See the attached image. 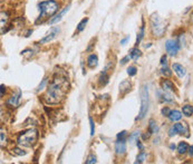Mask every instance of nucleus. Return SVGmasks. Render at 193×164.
<instances>
[{"mask_svg":"<svg viewBox=\"0 0 193 164\" xmlns=\"http://www.w3.org/2000/svg\"><path fill=\"white\" fill-rule=\"evenodd\" d=\"M46 83H47V78H45V79H42V82L40 83V85L38 86V88H37V90H40V89H42L44 88V86L46 85Z\"/></svg>","mask_w":193,"mask_h":164,"instance_id":"nucleus-34","label":"nucleus"},{"mask_svg":"<svg viewBox=\"0 0 193 164\" xmlns=\"http://www.w3.org/2000/svg\"><path fill=\"white\" fill-rule=\"evenodd\" d=\"M136 73H137V69H136V67H134V66H131L129 69H127V74H129V76H135Z\"/></svg>","mask_w":193,"mask_h":164,"instance_id":"nucleus-31","label":"nucleus"},{"mask_svg":"<svg viewBox=\"0 0 193 164\" xmlns=\"http://www.w3.org/2000/svg\"><path fill=\"white\" fill-rule=\"evenodd\" d=\"M182 112H183V114H184L185 116H191V115L193 114V106H191V105L183 106Z\"/></svg>","mask_w":193,"mask_h":164,"instance_id":"nucleus-19","label":"nucleus"},{"mask_svg":"<svg viewBox=\"0 0 193 164\" xmlns=\"http://www.w3.org/2000/svg\"><path fill=\"white\" fill-rule=\"evenodd\" d=\"M170 147H171V148H172V150H173V148H175V145H174V144H171Z\"/></svg>","mask_w":193,"mask_h":164,"instance_id":"nucleus-43","label":"nucleus"},{"mask_svg":"<svg viewBox=\"0 0 193 164\" xmlns=\"http://www.w3.org/2000/svg\"><path fill=\"white\" fill-rule=\"evenodd\" d=\"M165 48L170 56H175L180 49V44L177 40H168L165 44Z\"/></svg>","mask_w":193,"mask_h":164,"instance_id":"nucleus-7","label":"nucleus"},{"mask_svg":"<svg viewBox=\"0 0 193 164\" xmlns=\"http://www.w3.org/2000/svg\"><path fill=\"white\" fill-rule=\"evenodd\" d=\"M20 96H21V93H20V90H18L17 95H12L11 97L8 100L7 104H8V105H11L12 107H16V106H18V104H19V100H20Z\"/></svg>","mask_w":193,"mask_h":164,"instance_id":"nucleus-12","label":"nucleus"},{"mask_svg":"<svg viewBox=\"0 0 193 164\" xmlns=\"http://www.w3.org/2000/svg\"><path fill=\"white\" fill-rule=\"evenodd\" d=\"M96 162H97V160H96V156H95L94 154H90L87 158V160L85 161L86 164H94V163H96Z\"/></svg>","mask_w":193,"mask_h":164,"instance_id":"nucleus-26","label":"nucleus"},{"mask_svg":"<svg viewBox=\"0 0 193 164\" xmlns=\"http://www.w3.org/2000/svg\"><path fill=\"white\" fill-rule=\"evenodd\" d=\"M38 136H39V133H38L37 129H29L27 131H23V133L18 136L17 143L20 146L31 147L37 143Z\"/></svg>","mask_w":193,"mask_h":164,"instance_id":"nucleus-3","label":"nucleus"},{"mask_svg":"<svg viewBox=\"0 0 193 164\" xmlns=\"http://www.w3.org/2000/svg\"><path fill=\"white\" fill-rule=\"evenodd\" d=\"M87 21H88V18H84L82 21L78 23V26H77V33H81V31L84 30V28H85V26H86Z\"/></svg>","mask_w":193,"mask_h":164,"instance_id":"nucleus-21","label":"nucleus"},{"mask_svg":"<svg viewBox=\"0 0 193 164\" xmlns=\"http://www.w3.org/2000/svg\"><path fill=\"white\" fill-rule=\"evenodd\" d=\"M69 8H70L69 6H67L66 8H64L62 11L59 12L58 15H56V16H55L54 18H52V19L48 21V23H49V25H54V23H57L58 21H60V20H62V18H63V16H64L65 13H66V12L69 10Z\"/></svg>","mask_w":193,"mask_h":164,"instance_id":"nucleus-9","label":"nucleus"},{"mask_svg":"<svg viewBox=\"0 0 193 164\" xmlns=\"http://www.w3.org/2000/svg\"><path fill=\"white\" fill-rule=\"evenodd\" d=\"M129 56H131V58L134 59V60H137L139 57L141 56V50L139 48H132L131 50H129Z\"/></svg>","mask_w":193,"mask_h":164,"instance_id":"nucleus-17","label":"nucleus"},{"mask_svg":"<svg viewBox=\"0 0 193 164\" xmlns=\"http://www.w3.org/2000/svg\"><path fill=\"white\" fill-rule=\"evenodd\" d=\"M161 73H162V74H163L165 77H170L171 75H172V71H171V69L169 68V67H166V65H165V67H163V68H162Z\"/></svg>","mask_w":193,"mask_h":164,"instance_id":"nucleus-25","label":"nucleus"},{"mask_svg":"<svg viewBox=\"0 0 193 164\" xmlns=\"http://www.w3.org/2000/svg\"><path fill=\"white\" fill-rule=\"evenodd\" d=\"M172 68H173V70L175 71L176 75L180 77V78H182V77H184L185 75H187V70H185V68H184L182 65H180V64H173Z\"/></svg>","mask_w":193,"mask_h":164,"instance_id":"nucleus-10","label":"nucleus"},{"mask_svg":"<svg viewBox=\"0 0 193 164\" xmlns=\"http://www.w3.org/2000/svg\"><path fill=\"white\" fill-rule=\"evenodd\" d=\"M115 151H116L117 155H123L126 152V144L125 141H118L117 140L116 144H115Z\"/></svg>","mask_w":193,"mask_h":164,"instance_id":"nucleus-8","label":"nucleus"},{"mask_svg":"<svg viewBox=\"0 0 193 164\" xmlns=\"http://www.w3.org/2000/svg\"><path fill=\"white\" fill-rule=\"evenodd\" d=\"M139 136H140V132H134V133H132V135L129 136V142L131 143H134V142H137L139 140Z\"/></svg>","mask_w":193,"mask_h":164,"instance_id":"nucleus-23","label":"nucleus"},{"mask_svg":"<svg viewBox=\"0 0 193 164\" xmlns=\"http://www.w3.org/2000/svg\"><path fill=\"white\" fill-rule=\"evenodd\" d=\"M171 110L169 108V107H164V108H162V115L163 116H170V114H171Z\"/></svg>","mask_w":193,"mask_h":164,"instance_id":"nucleus-33","label":"nucleus"},{"mask_svg":"<svg viewBox=\"0 0 193 164\" xmlns=\"http://www.w3.org/2000/svg\"><path fill=\"white\" fill-rule=\"evenodd\" d=\"M107 83H108V75L106 74V71H103L100 76V84L104 86V85H106Z\"/></svg>","mask_w":193,"mask_h":164,"instance_id":"nucleus-20","label":"nucleus"},{"mask_svg":"<svg viewBox=\"0 0 193 164\" xmlns=\"http://www.w3.org/2000/svg\"><path fill=\"white\" fill-rule=\"evenodd\" d=\"M189 154H190L191 156H193V145L189 147Z\"/></svg>","mask_w":193,"mask_h":164,"instance_id":"nucleus-42","label":"nucleus"},{"mask_svg":"<svg viewBox=\"0 0 193 164\" xmlns=\"http://www.w3.org/2000/svg\"><path fill=\"white\" fill-rule=\"evenodd\" d=\"M166 60H168V57H166L165 55H164V56H162V58H161V64L163 65V66H164V65H166V63H168Z\"/></svg>","mask_w":193,"mask_h":164,"instance_id":"nucleus-38","label":"nucleus"},{"mask_svg":"<svg viewBox=\"0 0 193 164\" xmlns=\"http://www.w3.org/2000/svg\"><path fill=\"white\" fill-rule=\"evenodd\" d=\"M173 127L176 129V132H177V133H183V132H184V125H183V124L176 123V124L173 125Z\"/></svg>","mask_w":193,"mask_h":164,"instance_id":"nucleus-27","label":"nucleus"},{"mask_svg":"<svg viewBox=\"0 0 193 164\" xmlns=\"http://www.w3.org/2000/svg\"><path fill=\"white\" fill-rule=\"evenodd\" d=\"M170 119L172 122H177L182 118V113L179 111H172L170 114Z\"/></svg>","mask_w":193,"mask_h":164,"instance_id":"nucleus-15","label":"nucleus"},{"mask_svg":"<svg viewBox=\"0 0 193 164\" xmlns=\"http://www.w3.org/2000/svg\"><path fill=\"white\" fill-rule=\"evenodd\" d=\"M7 20H8V13L7 12H1V27H4L6 25Z\"/></svg>","mask_w":193,"mask_h":164,"instance_id":"nucleus-28","label":"nucleus"},{"mask_svg":"<svg viewBox=\"0 0 193 164\" xmlns=\"http://www.w3.org/2000/svg\"><path fill=\"white\" fill-rule=\"evenodd\" d=\"M136 145H137V147L140 148L141 151H144V145H143V144H142V143H141L139 140H137V143H136Z\"/></svg>","mask_w":193,"mask_h":164,"instance_id":"nucleus-39","label":"nucleus"},{"mask_svg":"<svg viewBox=\"0 0 193 164\" xmlns=\"http://www.w3.org/2000/svg\"><path fill=\"white\" fill-rule=\"evenodd\" d=\"M150 23H151V29H152L153 35L155 36V37L163 36L164 31L166 29V26L162 21V19L158 17V13L154 12L152 16L150 17Z\"/></svg>","mask_w":193,"mask_h":164,"instance_id":"nucleus-5","label":"nucleus"},{"mask_svg":"<svg viewBox=\"0 0 193 164\" xmlns=\"http://www.w3.org/2000/svg\"><path fill=\"white\" fill-rule=\"evenodd\" d=\"M60 31V28L58 26H55L53 28H50V30L47 33V35L39 41V44H48L49 41H52L54 38H56V36L58 35V33Z\"/></svg>","mask_w":193,"mask_h":164,"instance_id":"nucleus-6","label":"nucleus"},{"mask_svg":"<svg viewBox=\"0 0 193 164\" xmlns=\"http://www.w3.org/2000/svg\"><path fill=\"white\" fill-rule=\"evenodd\" d=\"M129 36H126L125 38H123V39L121 40V44H122V45H125V42L129 40Z\"/></svg>","mask_w":193,"mask_h":164,"instance_id":"nucleus-41","label":"nucleus"},{"mask_svg":"<svg viewBox=\"0 0 193 164\" xmlns=\"http://www.w3.org/2000/svg\"><path fill=\"white\" fill-rule=\"evenodd\" d=\"M0 136H1V145L4 146V143L6 142V136H5V133H4V132H1Z\"/></svg>","mask_w":193,"mask_h":164,"instance_id":"nucleus-36","label":"nucleus"},{"mask_svg":"<svg viewBox=\"0 0 193 164\" xmlns=\"http://www.w3.org/2000/svg\"><path fill=\"white\" fill-rule=\"evenodd\" d=\"M38 7H39V11H40V15L39 17L36 19L35 23L38 25V23H41L45 21V19L50 16H53L54 13L56 11H58L59 9V5L57 1L55 0H47V1H41L38 4Z\"/></svg>","mask_w":193,"mask_h":164,"instance_id":"nucleus-2","label":"nucleus"},{"mask_svg":"<svg viewBox=\"0 0 193 164\" xmlns=\"http://www.w3.org/2000/svg\"><path fill=\"white\" fill-rule=\"evenodd\" d=\"M140 96H141V108L140 113H139V119H143L145 115L147 114L148 111V106H150V96H148V87L146 85H143L141 87L140 90Z\"/></svg>","mask_w":193,"mask_h":164,"instance_id":"nucleus-4","label":"nucleus"},{"mask_svg":"<svg viewBox=\"0 0 193 164\" xmlns=\"http://www.w3.org/2000/svg\"><path fill=\"white\" fill-rule=\"evenodd\" d=\"M68 87V78L63 74H56L53 77L52 82L49 83V86L47 87V92L44 95V100L47 104L56 105L64 100Z\"/></svg>","mask_w":193,"mask_h":164,"instance_id":"nucleus-1","label":"nucleus"},{"mask_svg":"<svg viewBox=\"0 0 193 164\" xmlns=\"http://www.w3.org/2000/svg\"><path fill=\"white\" fill-rule=\"evenodd\" d=\"M162 89L165 92H173L174 90V84L171 82L170 79H163L161 83Z\"/></svg>","mask_w":193,"mask_h":164,"instance_id":"nucleus-11","label":"nucleus"},{"mask_svg":"<svg viewBox=\"0 0 193 164\" xmlns=\"http://www.w3.org/2000/svg\"><path fill=\"white\" fill-rule=\"evenodd\" d=\"M12 152H13V154H16V155H19V156H23V155H25V154H26V152H25V151H23V150H20L19 147H13V148H12Z\"/></svg>","mask_w":193,"mask_h":164,"instance_id":"nucleus-29","label":"nucleus"},{"mask_svg":"<svg viewBox=\"0 0 193 164\" xmlns=\"http://www.w3.org/2000/svg\"><path fill=\"white\" fill-rule=\"evenodd\" d=\"M158 127L156 125V122L154 119H151L150 123H148V133L151 134H154V133H158Z\"/></svg>","mask_w":193,"mask_h":164,"instance_id":"nucleus-16","label":"nucleus"},{"mask_svg":"<svg viewBox=\"0 0 193 164\" xmlns=\"http://www.w3.org/2000/svg\"><path fill=\"white\" fill-rule=\"evenodd\" d=\"M176 133H177V132H176V129L172 126V127L170 129V131H169V135H170V136H173V135H175Z\"/></svg>","mask_w":193,"mask_h":164,"instance_id":"nucleus-35","label":"nucleus"},{"mask_svg":"<svg viewBox=\"0 0 193 164\" xmlns=\"http://www.w3.org/2000/svg\"><path fill=\"white\" fill-rule=\"evenodd\" d=\"M126 136H127V132H126V131H122L121 133H118V134H117V140L118 141H125Z\"/></svg>","mask_w":193,"mask_h":164,"instance_id":"nucleus-30","label":"nucleus"},{"mask_svg":"<svg viewBox=\"0 0 193 164\" xmlns=\"http://www.w3.org/2000/svg\"><path fill=\"white\" fill-rule=\"evenodd\" d=\"M97 64H98V58H97V56L94 55V54L89 55L88 58H87V66L88 67H89V68H95V67L97 66Z\"/></svg>","mask_w":193,"mask_h":164,"instance_id":"nucleus-13","label":"nucleus"},{"mask_svg":"<svg viewBox=\"0 0 193 164\" xmlns=\"http://www.w3.org/2000/svg\"><path fill=\"white\" fill-rule=\"evenodd\" d=\"M131 87H132L131 83H129V81H124V82H122L121 85H119V92L122 94H126L127 92L131 90Z\"/></svg>","mask_w":193,"mask_h":164,"instance_id":"nucleus-14","label":"nucleus"},{"mask_svg":"<svg viewBox=\"0 0 193 164\" xmlns=\"http://www.w3.org/2000/svg\"><path fill=\"white\" fill-rule=\"evenodd\" d=\"M177 151H179L180 154H185L189 151V145H187V142H181L177 146Z\"/></svg>","mask_w":193,"mask_h":164,"instance_id":"nucleus-18","label":"nucleus"},{"mask_svg":"<svg viewBox=\"0 0 193 164\" xmlns=\"http://www.w3.org/2000/svg\"><path fill=\"white\" fill-rule=\"evenodd\" d=\"M0 89H1V97H4V95L6 93V87H5V85H1V86H0Z\"/></svg>","mask_w":193,"mask_h":164,"instance_id":"nucleus-40","label":"nucleus"},{"mask_svg":"<svg viewBox=\"0 0 193 164\" xmlns=\"http://www.w3.org/2000/svg\"><path fill=\"white\" fill-rule=\"evenodd\" d=\"M89 124H90V136H94L95 134V124L92 117H89Z\"/></svg>","mask_w":193,"mask_h":164,"instance_id":"nucleus-32","label":"nucleus"},{"mask_svg":"<svg viewBox=\"0 0 193 164\" xmlns=\"http://www.w3.org/2000/svg\"><path fill=\"white\" fill-rule=\"evenodd\" d=\"M143 37H144V26H142V27H141L140 33H139V35H137V38H136V44H140L141 40L143 39Z\"/></svg>","mask_w":193,"mask_h":164,"instance_id":"nucleus-24","label":"nucleus"},{"mask_svg":"<svg viewBox=\"0 0 193 164\" xmlns=\"http://www.w3.org/2000/svg\"><path fill=\"white\" fill-rule=\"evenodd\" d=\"M129 58H131V56H126V57H124L123 59H122V60H121V64L122 65H124V64H126V63H127V60H129Z\"/></svg>","mask_w":193,"mask_h":164,"instance_id":"nucleus-37","label":"nucleus"},{"mask_svg":"<svg viewBox=\"0 0 193 164\" xmlns=\"http://www.w3.org/2000/svg\"><path fill=\"white\" fill-rule=\"evenodd\" d=\"M145 158H146V154H145V152H142L140 153V155L136 158V161H135V163H143L144 161H145Z\"/></svg>","mask_w":193,"mask_h":164,"instance_id":"nucleus-22","label":"nucleus"}]
</instances>
